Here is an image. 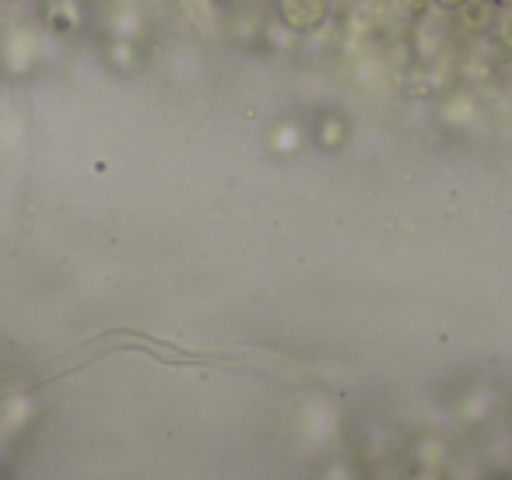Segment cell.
Here are the masks:
<instances>
[{
	"mask_svg": "<svg viewBox=\"0 0 512 480\" xmlns=\"http://www.w3.org/2000/svg\"><path fill=\"white\" fill-rule=\"evenodd\" d=\"M281 25L292 32H313L327 18V0H278Z\"/></svg>",
	"mask_w": 512,
	"mask_h": 480,
	"instance_id": "1",
	"label": "cell"
},
{
	"mask_svg": "<svg viewBox=\"0 0 512 480\" xmlns=\"http://www.w3.org/2000/svg\"><path fill=\"white\" fill-rule=\"evenodd\" d=\"M498 480H512V477H498Z\"/></svg>",
	"mask_w": 512,
	"mask_h": 480,
	"instance_id": "3",
	"label": "cell"
},
{
	"mask_svg": "<svg viewBox=\"0 0 512 480\" xmlns=\"http://www.w3.org/2000/svg\"><path fill=\"white\" fill-rule=\"evenodd\" d=\"M78 4H81V0H78Z\"/></svg>",
	"mask_w": 512,
	"mask_h": 480,
	"instance_id": "4",
	"label": "cell"
},
{
	"mask_svg": "<svg viewBox=\"0 0 512 480\" xmlns=\"http://www.w3.org/2000/svg\"><path fill=\"white\" fill-rule=\"evenodd\" d=\"M323 127H327V130H323L320 141L327 144V148H337V144L344 141V123L337 120V116H327V123H323Z\"/></svg>",
	"mask_w": 512,
	"mask_h": 480,
	"instance_id": "2",
	"label": "cell"
}]
</instances>
